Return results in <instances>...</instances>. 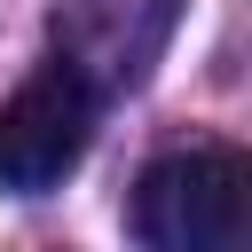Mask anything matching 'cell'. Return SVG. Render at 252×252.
I'll list each match as a JSON object with an SVG mask.
<instances>
[{
	"mask_svg": "<svg viewBox=\"0 0 252 252\" xmlns=\"http://www.w3.org/2000/svg\"><path fill=\"white\" fill-rule=\"evenodd\" d=\"M134 236L150 252H236L252 236V165L228 142H189L142 165Z\"/></svg>",
	"mask_w": 252,
	"mask_h": 252,
	"instance_id": "6da1fadb",
	"label": "cell"
},
{
	"mask_svg": "<svg viewBox=\"0 0 252 252\" xmlns=\"http://www.w3.org/2000/svg\"><path fill=\"white\" fill-rule=\"evenodd\" d=\"M94 110H102V94H94L63 55H47V63L0 102V189H16V197L55 189V181L87 158Z\"/></svg>",
	"mask_w": 252,
	"mask_h": 252,
	"instance_id": "7a4b0ae2",
	"label": "cell"
},
{
	"mask_svg": "<svg viewBox=\"0 0 252 252\" xmlns=\"http://www.w3.org/2000/svg\"><path fill=\"white\" fill-rule=\"evenodd\" d=\"M173 24H181V0H63L55 55L94 94H118V87H142L150 79V63L165 55Z\"/></svg>",
	"mask_w": 252,
	"mask_h": 252,
	"instance_id": "3957f363",
	"label": "cell"
}]
</instances>
